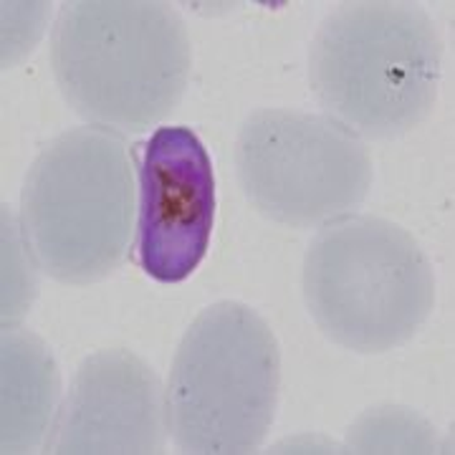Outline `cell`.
Masks as SVG:
<instances>
[{"label": "cell", "instance_id": "3957f363", "mask_svg": "<svg viewBox=\"0 0 455 455\" xmlns=\"http://www.w3.org/2000/svg\"><path fill=\"white\" fill-rule=\"evenodd\" d=\"M130 149L107 127H76L41 149L20 193V230L51 278L84 286L114 274L134 233Z\"/></svg>", "mask_w": 455, "mask_h": 455}, {"label": "cell", "instance_id": "30bf717a", "mask_svg": "<svg viewBox=\"0 0 455 455\" xmlns=\"http://www.w3.org/2000/svg\"><path fill=\"white\" fill-rule=\"evenodd\" d=\"M435 430L405 407H374L352 425L347 451L352 453H435Z\"/></svg>", "mask_w": 455, "mask_h": 455}, {"label": "cell", "instance_id": "6da1fadb", "mask_svg": "<svg viewBox=\"0 0 455 455\" xmlns=\"http://www.w3.org/2000/svg\"><path fill=\"white\" fill-rule=\"evenodd\" d=\"M190 61L185 23L164 3H66L51 33V66L66 104L119 134L175 112Z\"/></svg>", "mask_w": 455, "mask_h": 455}, {"label": "cell", "instance_id": "277c9868", "mask_svg": "<svg viewBox=\"0 0 455 455\" xmlns=\"http://www.w3.org/2000/svg\"><path fill=\"white\" fill-rule=\"evenodd\" d=\"M304 301L334 344L385 355L427 322L435 304L433 263L403 226L349 212L314 235L304 256Z\"/></svg>", "mask_w": 455, "mask_h": 455}, {"label": "cell", "instance_id": "52a82bcc", "mask_svg": "<svg viewBox=\"0 0 455 455\" xmlns=\"http://www.w3.org/2000/svg\"><path fill=\"white\" fill-rule=\"evenodd\" d=\"M142 147L137 263L160 283H180L196 274L211 245V155L190 127H157Z\"/></svg>", "mask_w": 455, "mask_h": 455}, {"label": "cell", "instance_id": "8992f818", "mask_svg": "<svg viewBox=\"0 0 455 455\" xmlns=\"http://www.w3.org/2000/svg\"><path fill=\"white\" fill-rule=\"evenodd\" d=\"M235 172L251 205L289 228H322L355 212L372 190V157L326 114L259 109L235 142Z\"/></svg>", "mask_w": 455, "mask_h": 455}, {"label": "cell", "instance_id": "7a4b0ae2", "mask_svg": "<svg viewBox=\"0 0 455 455\" xmlns=\"http://www.w3.org/2000/svg\"><path fill=\"white\" fill-rule=\"evenodd\" d=\"M440 59L438 28L420 5L344 3L311 41V92L359 140L400 137L433 112Z\"/></svg>", "mask_w": 455, "mask_h": 455}, {"label": "cell", "instance_id": "ba28073f", "mask_svg": "<svg viewBox=\"0 0 455 455\" xmlns=\"http://www.w3.org/2000/svg\"><path fill=\"white\" fill-rule=\"evenodd\" d=\"M167 403L157 372L127 349L84 359L53 425L51 453H160Z\"/></svg>", "mask_w": 455, "mask_h": 455}, {"label": "cell", "instance_id": "5b68a950", "mask_svg": "<svg viewBox=\"0 0 455 455\" xmlns=\"http://www.w3.org/2000/svg\"><path fill=\"white\" fill-rule=\"evenodd\" d=\"M278 387L271 326L241 301H218L197 314L175 352L164 390L170 438L182 453H253L274 425Z\"/></svg>", "mask_w": 455, "mask_h": 455}, {"label": "cell", "instance_id": "9c48e42d", "mask_svg": "<svg viewBox=\"0 0 455 455\" xmlns=\"http://www.w3.org/2000/svg\"><path fill=\"white\" fill-rule=\"evenodd\" d=\"M59 395L61 379L49 347L26 329L3 326V453L49 445Z\"/></svg>", "mask_w": 455, "mask_h": 455}]
</instances>
